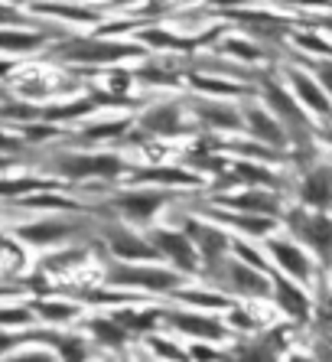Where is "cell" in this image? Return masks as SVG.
I'll return each instance as SVG.
<instances>
[{
  "mask_svg": "<svg viewBox=\"0 0 332 362\" xmlns=\"http://www.w3.org/2000/svg\"><path fill=\"white\" fill-rule=\"evenodd\" d=\"M92 232L98 235V222H92L85 212H59V216H36L23 219L10 228V238L20 248H36V252H56L66 245H85L82 238Z\"/></svg>",
  "mask_w": 332,
  "mask_h": 362,
  "instance_id": "6da1fadb",
  "label": "cell"
},
{
  "mask_svg": "<svg viewBox=\"0 0 332 362\" xmlns=\"http://www.w3.org/2000/svg\"><path fill=\"white\" fill-rule=\"evenodd\" d=\"M40 170L49 173V180L56 183H85V180H114L131 173V163L121 153H98V151H56L46 153L40 160Z\"/></svg>",
  "mask_w": 332,
  "mask_h": 362,
  "instance_id": "7a4b0ae2",
  "label": "cell"
},
{
  "mask_svg": "<svg viewBox=\"0 0 332 362\" xmlns=\"http://www.w3.org/2000/svg\"><path fill=\"white\" fill-rule=\"evenodd\" d=\"M141 42H121V40H108V36H72L66 33L62 40L46 46V59L62 62V66H117L124 59H137L143 56Z\"/></svg>",
  "mask_w": 332,
  "mask_h": 362,
  "instance_id": "3957f363",
  "label": "cell"
},
{
  "mask_svg": "<svg viewBox=\"0 0 332 362\" xmlns=\"http://www.w3.org/2000/svg\"><path fill=\"white\" fill-rule=\"evenodd\" d=\"M101 284L111 291H141V294H163L173 297L179 287H186V278L163 264H131V262H108Z\"/></svg>",
  "mask_w": 332,
  "mask_h": 362,
  "instance_id": "277c9868",
  "label": "cell"
},
{
  "mask_svg": "<svg viewBox=\"0 0 332 362\" xmlns=\"http://www.w3.org/2000/svg\"><path fill=\"white\" fill-rule=\"evenodd\" d=\"M202 281H206V287L225 294L228 300L232 297H248V300H267L271 297V274H261V271L241 264L232 255H225L215 264H206Z\"/></svg>",
  "mask_w": 332,
  "mask_h": 362,
  "instance_id": "5b68a950",
  "label": "cell"
},
{
  "mask_svg": "<svg viewBox=\"0 0 332 362\" xmlns=\"http://www.w3.org/2000/svg\"><path fill=\"white\" fill-rule=\"evenodd\" d=\"M173 189H157V186H131L121 193L108 196V219H121L124 226H150L160 212L173 202Z\"/></svg>",
  "mask_w": 332,
  "mask_h": 362,
  "instance_id": "8992f818",
  "label": "cell"
},
{
  "mask_svg": "<svg viewBox=\"0 0 332 362\" xmlns=\"http://www.w3.org/2000/svg\"><path fill=\"white\" fill-rule=\"evenodd\" d=\"M283 226L290 228V235L300 245H307L319 262L332 264V219L326 212H313L307 206L283 209Z\"/></svg>",
  "mask_w": 332,
  "mask_h": 362,
  "instance_id": "52a82bcc",
  "label": "cell"
},
{
  "mask_svg": "<svg viewBox=\"0 0 332 362\" xmlns=\"http://www.w3.org/2000/svg\"><path fill=\"white\" fill-rule=\"evenodd\" d=\"M258 85H261V92H264L267 111L283 124V131L290 134V141L309 147V141H313V124H309V118L300 111L297 98H293L280 82H271V78H264V76H258Z\"/></svg>",
  "mask_w": 332,
  "mask_h": 362,
  "instance_id": "ba28073f",
  "label": "cell"
},
{
  "mask_svg": "<svg viewBox=\"0 0 332 362\" xmlns=\"http://www.w3.org/2000/svg\"><path fill=\"white\" fill-rule=\"evenodd\" d=\"M98 238L111 252L114 262H131V264H153L157 262L153 245L147 242V235L134 232V226H124V222H114V219H101Z\"/></svg>",
  "mask_w": 332,
  "mask_h": 362,
  "instance_id": "9c48e42d",
  "label": "cell"
},
{
  "mask_svg": "<svg viewBox=\"0 0 332 362\" xmlns=\"http://www.w3.org/2000/svg\"><path fill=\"white\" fill-rule=\"evenodd\" d=\"M147 242L153 245L157 258H166L170 268L179 271L183 278H192V274H202V262L199 252L192 248V242L186 238L183 228H170V226H153L147 232Z\"/></svg>",
  "mask_w": 332,
  "mask_h": 362,
  "instance_id": "30bf717a",
  "label": "cell"
},
{
  "mask_svg": "<svg viewBox=\"0 0 332 362\" xmlns=\"http://www.w3.org/2000/svg\"><path fill=\"white\" fill-rule=\"evenodd\" d=\"M163 327H170L179 337H192L196 343H222L235 337L225 320L202 310H189V307H163Z\"/></svg>",
  "mask_w": 332,
  "mask_h": 362,
  "instance_id": "8fae6325",
  "label": "cell"
},
{
  "mask_svg": "<svg viewBox=\"0 0 332 362\" xmlns=\"http://www.w3.org/2000/svg\"><path fill=\"white\" fill-rule=\"evenodd\" d=\"M179 228L186 232V238L192 242V248L199 252L202 268L222 262L225 255L232 252V235H228L222 226H215L212 219H206V216H186Z\"/></svg>",
  "mask_w": 332,
  "mask_h": 362,
  "instance_id": "7c38bea8",
  "label": "cell"
},
{
  "mask_svg": "<svg viewBox=\"0 0 332 362\" xmlns=\"http://www.w3.org/2000/svg\"><path fill=\"white\" fill-rule=\"evenodd\" d=\"M287 349V327H274L264 329L258 337H238L228 349H225V359L228 362H277L280 353Z\"/></svg>",
  "mask_w": 332,
  "mask_h": 362,
  "instance_id": "4fadbf2b",
  "label": "cell"
},
{
  "mask_svg": "<svg viewBox=\"0 0 332 362\" xmlns=\"http://www.w3.org/2000/svg\"><path fill=\"white\" fill-rule=\"evenodd\" d=\"M134 131H137L141 137H176V134H186V131H189V124H186V108L176 98L157 101V105H150L143 115H137Z\"/></svg>",
  "mask_w": 332,
  "mask_h": 362,
  "instance_id": "5bb4252c",
  "label": "cell"
},
{
  "mask_svg": "<svg viewBox=\"0 0 332 362\" xmlns=\"http://www.w3.org/2000/svg\"><path fill=\"white\" fill-rule=\"evenodd\" d=\"M33 343L52 349L59 362H92V339L82 329H52V327H33Z\"/></svg>",
  "mask_w": 332,
  "mask_h": 362,
  "instance_id": "9a60e30c",
  "label": "cell"
},
{
  "mask_svg": "<svg viewBox=\"0 0 332 362\" xmlns=\"http://www.w3.org/2000/svg\"><path fill=\"white\" fill-rule=\"evenodd\" d=\"M215 206H225L228 212L241 216H258V219H283V199L271 189H235V193H218Z\"/></svg>",
  "mask_w": 332,
  "mask_h": 362,
  "instance_id": "2e32d148",
  "label": "cell"
},
{
  "mask_svg": "<svg viewBox=\"0 0 332 362\" xmlns=\"http://www.w3.org/2000/svg\"><path fill=\"white\" fill-rule=\"evenodd\" d=\"M30 310H33L36 323L40 327H52V329H69L72 323H82L85 320V307L82 303L69 300L62 294H49V297H33Z\"/></svg>",
  "mask_w": 332,
  "mask_h": 362,
  "instance_id": "e0dca14e",
  "label": "cell"
},
{
  "mask_svg": "<svg viewBox=\"0 0 332 362\" xmlns=\"http://www.w3.org/2000/svg\"><path fill=\"white\" fill-rule=\"evenodd\" d=\"M192 118L199 121L202 127H218V131H244V118H241V108L225 98H206V95H196L189 101Z\"/></svg>",
  "mask_w": 332,
  "mask_h": 362,
  "instance_id": "ac0fdd59",
  "label": "cell"
},
{
  "mask_svg": "<svg viewBox=\"0 0 332 362\" xmlns=\"http://www.w3.org/2000/svg\"><path fill=\"white\" fill-rule=\"evenodd\" d=\"M297 196H300V202L313 212L332 209V163L316 160L313 167L303 170L300 186H297Z\"/></svg>",
  "mask_w": 332,
  "mask_h": 362,
  "instance_id": "d6986e66",
  "label": "cell"
},
{
  "mask_svg": "<svg viewBox=\"0 0 332 362\" xmlns=\"http://www.w3.org/2000/svg\"><path fill=\"white\" fill-rule=\"evenodd\" d=\"M267 255L271 262L283 271V278H290L293 284H307L313 278V258H309L297 242H287V238H267Z\"/></svg>",
  "mask_w": 332,
  "mask_h": 362,
  "instance_id": "ffe728a7",
  "label": "cell"
},
{
  "mask_svg": "<svg viewBox=\"0 0 332 362\" xmlns=\"http://www.w3.org/2000/svg\"><path fill=\"white\" fill-rule=\"evenodd\" d=\"M241 118H244V131L251 134V141L261 144V147H271V151H280L290 144V134L283 131V124L271 115V111L258 108V105H244L241 108Z\"/></svg>",
  "mask_w": 332,
  "mask_h": 362,
  "instance_id": "44dd1931",
  "label": "cell"
},
{
  "mask_svg": "<svg viewBox=\"0 0 332 362\" xmlns=\"http://www.w3.org/2000/svg\"><path fill=\"white\" fill-rule=\"evenodd\" d=\"M111 317H114V323L121 329H124L131 339H147L153 337L160 327H163V307H117V310H111Z\"/></svg>",
  "mask_w": 332,
  "mask_h": 362,
  "instance_id": "7402d4cb",
  "label": "cell"
},
{
  "mask_svg": "<svg viewBox=\"0 0 332 362\" xmlns=\"http://www.w3.org/2000/svg\"><path fill=\"white\" fill-rule=\"evenodd\" d=\"M82 333L92 339V346H101V349H111V353H124L131 346V337L114 323L111 313H92L82 320Z\"/></svg>",
  "mask_w": 332,
  "mask_h": 362,
  "instance_id": "603a6c76",
  "label": "cell"
},
{
  "mask_svg": "<svg viewBox=\"0 0 332 362\" xmlns=\"http://www.w3.org/2000/svg\"><path fill=\"white\" fill-rule=\"evenodd\" d=\"M287 82H290V95H293V98L303 101L313 115L332 121V101H329V95L319 88V82H316L313 76H307L303 69H290V72H287Z\"/></svg>",
  "mask_w": 332,
  "mask_h": 362,
  "instance_id": "cb8c5ba5",
  "label": "cell"
},
{
  "mask_svg": "<svg viewBox=\"0 0 332 362\" xmlns=\"http://www.w3.org/2000/svg\"><path fill=\"white\" fill-rule=\"evenodd\" d=\"M271 297H274V303L290 317V320H297V323L309 320L313 303H309V297L303 294L300 284H293L290 278H271Z\"/></svg>",
  "mask_w": 332,
  "mask_h": 362,
  "instance_id": "d4e9b609",
  "label": "cell"
},
{
  "mask_svg": "<svg viewBox=\"0 0 332 362\" xmlns=\"http://www.w3.org/2000/svg\"><path fill=\"white\" fill-rule=\"evenodd\" d=\"M127 177H134V183H147L157 189H173V186H199V173L179 167H134Z\"/></svg>",
  "mask_w": 332,
  "mask_h": 362,
  "instance_id": "484cf974",
  "label": "cell"
},
{
  "mask_svg": "<svg viewBox=\"0 0 332 362\" xmlns=\"http://www.w3.org/2000/svg\"><path fill=\"white\" fill-rule=\"evenodd\" d=\"M85 262H88V245H66L56 252H42L36 271L46 278H59V274H69L72 268H82Z\"/></svg>",
  "mask_w": 332,
  "mask_h": 362,
  "instance_id": "4316f807",
  "label": "cell"
},
{
  "mask_svg": "<svg viewBox=\"0 0 332 362\" xmlns=\"http://www.w3.org/2000/svg\"><path fill=\"white\" fill-rule=\"evenodd\" d=\"M49 36L36 33V30H0V59H20V56H33V52H46Z\"/></svg>",
  "mask_w": 332,
  "mask_h": 362,
  "instance_id": "83f0119b",
  "label": "cell"
},
{
  "mask_svg": "<svg viewBox=\"0 0 332 362\" xmlns=\"http://www.w3.org/2000/svg\"><path fill=\"white\" fill-rule=\"evenodd\" d=\"M232 17L241 23V30L251 36H258V40H267V42H280L283 36L290 33V26L283 23L277 17H267L261 10H232Z\"/></svg>",
  "mask_w": 332,
  "mask_h": 362,
  "instance_id": "f1b7e54d",
  "label": "cell"
},
{
  "mask_svg": "<svg viewBox=\"0 0 332 362\" xmlns=\"http://www.w3.org/2000/svg\"><path fill=\"white\" fill-rule=\"evenodd\" d=\"M134 131V118H111L98 121V124H85L78 131H72L75 144H114L121 137H127Z\"/></svg>",
  "mask_w": 332,
  "mask_h": 362,
  "instance_id": "f546056e",
  "label": "cell"
},
{
  "mask_svg": "<svg viewBox=\"0 0 332 362\" xmlns=\"http://www.w3.org/2000/svg\"><path fill=\"white\" fill-rule=\"evenodd\" d=\"M176 303H183L189 310H218V307H228L232 310V300L218 291H206V287H179L173 294Z\"/></svg>",
  "mask_w": 332,
  "mask_h": 362,
  "instance_id": "4dcf8cb0",
  "label": "cell"
},
{
  "mask_svg": "<svg viewBox=\"0 0 332 362\" xmlns=\"http://www.w3.org/2000/svg\"><path fill=\"white\" fill-rule=\"evenodd\" d=\"M36 317L26 300H0V329H30Z\"/></svg>",
  "mask_w": 332,
  "mask_h": 362,
  "instance_id": "1f68e13d",
  "label": "cell"
},
{
  "mask_svg": "<svg viewBox=\"0 0 332 362\" xmlns=\"http://www.w3.org/2000/svg\"><path fill=\"white\" fill-rule=\"evenodd\" d=\"M134 82L137 85H153V88H173L176 82H179V76H176V69L170 66H160V62H143V66L134 69Z\"/></svg>",
  "mask_w": 332,
  "mask_h": 362,
  "instance_id": "d6a6232c",
  "label": "cell"
},
{
  "mask_svg": "<svg viewBox=\"0 0 332 362\" xmlns=\"http://www.w3.org/2000/svg\"><path fill=\"white\" fill-rule=\"evenodd\" d=\"M150 349V356L157 362H189V349L179 343H173V339H160V337H147L143 339Z\"/></svg>",
  "mask_w": 332,
  "mask_h": 362,
  "instance_id": "836d02e7",
  "label": "cell"
},
{
  "mask_svg": "<svg viewBox=\"0 0 332 362\" xmlns=\"http://www.w3.org/2000/svg\"><path fill=\"white\" fill-rule=\"evenodd\" d=\"M215 52L235 56V59H248V62H261L267 56L264 49H258V46H254V42H248V40H225L222 49H215Z\"/></svg>",
  "mask_w": 332,
  "mask_h": 362,
  "instance_id": "e575fe53",
  "label": "cell"
},
{
  "mask_svg": "<svg viewBox=\"0 0 332 362\" xmlns=\"http://www.w3.org/2000/svg\"><path fill=\"white\" fill-rule=\"evenodd\" d=\"M134 72L127 69H111L108 78H105V88H108L111 98H131V88H134Z\"/></svg>",
  "mask_w": 332,
  "mask_h": 362,
  "instance_id": "d590c367",
  "label": "cell"
},
{
  "mask_svg": "<svg viewBox=\"0 0 332 362\" xmlns=\"http://www.w3.org/2000/svg\"><path fill=\"white\" fill-rule=\"evenodd\" d=\"M0 362H59V359L52 356V349H46V346H40V343H30V346L13 349L10 356H4Z\"/></svg>",
  "mask_w": 332,
  "mask_h": 362,
  "instance_id": "8d00e7d4",
  "label": "cell"
},
{
  "mask_svg": "<svg viewBox=\"0 0 332 362\" xmlns=\"http://www.w3.org/2000/svg\"><path fill=\"white\" fill-rule=\"evenodd\" d=\"M232 255L238 258L241 264H248V268L261 271V274H271V264H267L264 258H261V255L254 252V248H251V245L241 242V238H232Z\"/></svg>",
  "mask_w": 332,
  "mask_h": 362,
  "instance_id": "74e56055",
  "label": "cell"
},
{
  "mask_svg": "<svg viewBox=\"0 0 332 362\" xmlns=\"http://www.w3.org/2000/svg\"><path fill=\"white\" fill-rule=\"evenodd\" d=\"M30 343H33V327L30 329H0V359L10 356L13 349H20V346H30Z\"/></svg>",
  "mask_w": 332,
  "mask_h": 362,
  "instance_id": "f35d334b",
  "label": "cell"
},
{
  "mask_svg": "<svg viewBox=\"0 0 332 362\" xmlns=\"http://www.w3.org/2000/svg\"><path fill=\"white\" fill-rule=\"evenodd\" d=\"M186 349H189V362H228L222 349H212L208 343H192Z\"/></svg>",
  "mask_w": 332,
  "mask_h": 362,
  "instance_id": "ab89813d",
  "label": "cell"
},
{
  "mask_svg": "<svg viewBox=\"0 0 332 362\" xmlns=\"http://www.w3.org/2000/svg\"><path fill=\"white\" fill-rule=\"evenodd\" d=\"M316 82H319V88L326 95H332V62H319L316 66Z\"/></svg>",
  "mask_w": 332,
  "mask_h": 362,
  "instance_id": "60d3db41",
  "label": "cell"
},
{
  "mask_svg": "<svg viewBox=\"0 0 332 362\" xmlns=\"http://www.w3.org/2000/svg\"><path fill=\"white\" fill-rule=\"evenodd\" d=\"M124 362H157V359H153V356H127Z\"/></svg>",
  "mask_w": 332,
  "mask_h": 362,
  "instance_id": "b9f144b4",
  "label": "cell"
},
{
  "mask_svg": "<svg viewBox=\"0 0 332 362\" xmlns=\"http://www.w3.org/2000/svg\"><path fill=\"white\" fill-rule=\"evenodd\" d=\"M287 362H316V359H309V356H290Z\"/></svg>",
  "mask_w": 332,
  "mask_h": 362,
  "instance_id": "7bdbcfd3",
  "label": "cell"
},
{
  "mask_svg": "<svg viewBox=\"0 0 332 362\" xmlns=\"http://www.w3.org/2000/svg\"><path fill=\"white\" fill-rule=\"evenodd\" d=\"M326 141H332V131H326Z\"/></svg>",
  "mask_w": 332,
  "mask_h": 362,
  "instance_id": "ee69618b",
  "label": "cell"
},
{
  "mask_svg": "<svg viewBox=\"0 0 332 362\" xmlns=\"http://www.w3.org/2000/svg\"><path fill=\"white\" fill-rule=\"evenodd\" d=\"M0 95H4V88H0Z\"/></svg>",
  "mask_w": 332,
  "mask_h": 362,
  "instance_id": "f6af8a7d",
  "label": "cell"
}]
</instances>
